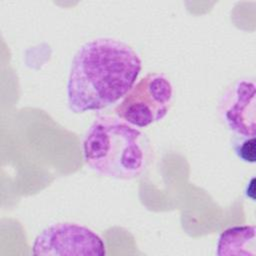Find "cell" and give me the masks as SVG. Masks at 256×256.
Returning a JSON list of instances; mask_svg holds the SVG:
<instances>
[{
  "mask_svg": "<svg viewBox=\"0 0 256 256\" xmlns=\"http://www.w3.org/2000/svg\"><path fill=\"white\" fill-rule=\"evenodd\" d=\"M83 156L96 173L120 180L139 177L150 158V143L135 126L117 116L99 115L85 133Z\"/></svg>",
  "mask_w": 256,
  "mask_h": 256,
  "instance_id": "cell-2",
  "label": "cell"
},
{
  "mask_svg": "<svg viewBox=\"0 0 256 256\" xmlns=\"http://www.w3.org/2000/svg\"><path fill=\"white\" fill-rule=\"evenodd\" d=\"M255 104L256 84L253 79H238L226 88L218 110L233 135L255 136Z\"/></svg>",
  "mask_w": 256,
  "mask_h": 256,
  "instance_id": "cell-5",
  "label": "cell"
},
{
  "mask_svg": "<svg viewBox=\"0 0 256 256\" xmlns=\"http://www.w3.org/2000/svg\"><path fill=\"white\" fill-rule=\"evenodd\" d=\"M32 254L41 256H104L102 238L90 228L72 222L46 227L34 240Z\"/></svg>",
  "mask_w": 256,
  "mask_h": 256,
  "instance_id": "cell-4",
  "label": "cell"
},
{
  "mask_svg": "<svg viewBox=\"0 0 256 256\" xmlns=\"http://www.w3.org/2000/svg\"><path fill=\"white\" fill-rule=\"evenodd\" d=\"M231 147L234 154L243 162L254 164L256 161L255 136L231 135Z\"/></svg>",
  "mask_w": 256,
  "mask_h": 256,
  "instance_id": "cell-7",
  "label": "cell"
},
{
  "mask_svg": "<svg viewBox=\"0 0 256 256\" xmlns=\"http://www.w3.org/2000/svg\"><path fill=\"white\" fill-rule=\"evenodd\" d=\"M244 194L246 196V198L250 199L251 201H255V178L252 177L247 185H246V188L244 190Z\"/></svg>",
  "mask_w": 256,
  "mask_h": 256,
  "instance_id": "cell-8",
  "label": "cell"
},
{
  "mask_svg": "<svg viewBox=\"0 0 256 256\" xmlns=\"http://www.w3.org/2000/svg\"><path fill=\"white\" fill-rule=\"evenodd\" d=\"M218 256L256 255V228L254 225L233 226L225 229L218 237Z\"/></svg>",
  "mask_w": 256,
  "mask_h": 256,
  "instance_id": "cell-6",
  "label": "cell"
},
{
  "mask_svg": "<svg viewBox=\"0 0 256 256\" xmlns=\"http://www.w3.org/2000/svg\"><path fill=\"white\" fill-rule=\"evenodd\" d=\"M141 68L140 57L123 41L97 38L86 42L71 63L67 83L69 109L84 113L116 103L134 86Z\"/></svg>",
  "mask_w": 256,
  "mask_h": 256,
  "instance_id": "cell-1",
  "label": "cell"
},
{
  "mask_svg": "<svg viewBox=\"0 0 256 256\" xmlns=\"http://www.w3.org/2000/svg\"><path fill=\"white\" fill-rule=\"evenodd\" d=\"M173 101V87L162 73H149L140 79L115 108L117 117L135 127L162 120Z\"/></svg>",
  "mask_w": 256,
  "mask_h": 256,
  "instance_id": "cell-3",
  "label": "cell"
}]
</instances>
